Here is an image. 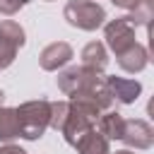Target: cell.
<instances>
[{
  "label": "cell",
  "mask_w": 154,
  "mask_h": 154,
  "mask_svg": "<svg viewBox=\"0 0 154 154\" xmlns=\"http://www.w3.org/2000/svg\"><path fill=\"white\" fill-rule=\"evenodd\" d=\"M14 113H17V123H19V137L38 140V137H43L48 120H51V101H46V99L24 101L14 108Z\"/></svg>",
  "instance_id": "6da1fadb"
},
{
  "label": "cell",
  "mask_w": 154,
  "mask_h": 154,
  "mask_svg": "<svg viewBox=\"0 0 154 154\" xmlns=\"http://www.w3.org/2000/svg\"><path fill=\"white\" fill-rule=\"evenodd\" d=\"M63 14L70 26L82 31H96L106 22V10L94 0H67Z\"/></svg>",
  "instance_id": "7a4b0ae2"
},
{
  "label": "cell",
  "mask_w": 154,
  "mask_h": 154,
  "mask_svg": "<svg viewBox=\"0 0 154 154\" xmlns=\"http://www.w3.org/2000/svg\"><path fill=\"white\" fill-rule=\"evenodd\" d=\"M101 77H103L101 72H96L87 65H72V67H67L58 75V87H60L63 94L72 96V94H79V91L94 87L96 82H101Z\"/></svg>",
  "instance_id": "3957f363"
},
{
  "label": "cell",
  "mask_w": 154,
  "mask_h": 154,
  "mask_svg": "<svg viewBox=\"0 0 154 154\" xmlns=\"http://www.w3.org/2000/svg\"><path fill=\"white\" fill-rule=\"evenodd\" d=\"M103 38H106V46L118 55L135 43V26L125 17H116L108 24H103Z\"/></svg>",
  "instance_id": "277c9868"
},
{
  "label": "cell",
  "mask_w": 154,
  "mask_h": 154,
  "mask_svg": "<svg viewBox=\"0 0 154 154\" xmlns=\"http://www.w3.org/2000/svg\"><path fill=\"white\" fill-rule=\"evenodd\" d=\"M120 140L128 144V149H149L154 144V130L147 120L132 118V120H125Z\"/></svg>",
  "instance_id": "5b68a950"
},
{
  "label": "cell",
  "mask_w": 154,
  "mask_h": 154,
  "mask_svg": "<svg viewBox=\"0 0 154 154\" xmlns=\"http://www.w3.org/2000/svg\"><path fill=\"white\" fill-rule=\"evenodd\" d=\"M103 84L111 94V99L116 103H135L137 96L142 94V84L137 79H128V77H103Z\"/></svg>",
  "instance_id": "8992f818"
},
{
  "label": "cell",
  "mask_w": 154,
  "mask_h": 154,
  "mask_svg": "<svg viewBox=\"0 0 154 154\" xmlns=\"http://www.w3.org/2000/svg\"><path fill=\"white\" fill-rule=\"evenodd\" d=\"M72 46L70 43H65V41H53V43H48L43 51H41V55H38V65L43 67V70H48V72H55V70H60V67H65L70 60H72Z\"/></svg>",
  "instance_id": "52a82bcc"
},
{
  "label": "cell",
  "mask_w": 154,
  "mask_h": 154,
  "mask_svg": "<svg viewBox=\"0 0 154 154\" xmlns=\"http://www.w3.org/2000/svg\"><path fill=\"white\" fill-rule=\"evenodd\" d=\"M118 58V65L125 70V72H142L144 67H147V63H149V51L142 46V43H132V46H128L123 53H118L116 55Z\"/></svg>",
  "instance_id": "ba28073f"
},
{
  "label": "cell",
  "mask_w": 154,
  "mask_h": 154,
  "mask_svg": "<svg viewBox=\"0 0 154 154\" xmlns=\"http://www.w3.org/2000/svg\"><path fill=\"white\" fill-rule=\"evenodd\" d=\"M123 125H125V118L118 113V111H103L99 118H96V130L111 142V140H120L123 135Z\"/></svg>",
  "instance_id": "9c48e42d"
},
{
  "label": "cell",
  "mask_w": 154,
  "mask_h": 154,
  "mask_svg": "<svg viewBox=\"0 0 154 154\" xmlns=\"http://www.w3.org/2000/svg\"><path fill=\"white\" fill-rule=\"evenodd\" d=\"M75 149H77V154H108L111 152L108 149V140L96 128H91L89 132H84L75 142Z\"/></svg>",
  "instance_id": "30bf717a"
},
{
  "label": "cell",
  "mask_w": 154,
  "mask_h": 154,
  "mask_svg": "<svg viewBox=\"0 0 154 154\" xmlns=\"http://www.w3.org/2000/svg\"><path fill=\"white\" fill-rule=\"evenodd\" d=\"M82 65L96 70V72H103L106 65H108V51L101 41H89L84 48H82Z\"/></svg>",
  "instance_id": "8fae6325"
},
{
  "label": "cell",
  "mask_w": 154,
  "mask_h": 154,
  "mask_svg": "<svg viewBox=\"0 0 154 154\" xmlns=\"http://www.w3.org/2000/svg\"><path fill=\"white\" fill-rule=\"evenodd\" d=\"M19 137L17 113L10 106H0V142H12Z\"/></svg>",
  "instance_id": "7c38bea8"
},
{
  "label": "cell",
  "mask_w": 154,
  "mask_h": 154,
  "mask_svg": "<svg viewBox=\"0 0 154 154\" xmlns=\"http://www.w3.org/2000/svg\"><path fill=\"white\" fill-rule=\"evenodd\" d=\"M0 38L7 41V43H12L17 51L26 43V34H24L22 24H17V22H12V19H2V22H0Z\"/></svg>",
  "instance_id": "4fadbf2b"
},
{
  "label": "cell",
  "mask_w": 154,
  "mask_h": 154,
  "mask_svg": "<svg viewBox=\"0 0 154 154\" xmlns=\"http://www.w3.org/2000/svg\"><path fill=\"white\" fill-rule=\"evenodd\" d=\"M152 14H154V2H152V0H140V2L130 10V14H125V19H128L132 26H149Z\"/></svg>",
  "instance_id": "5bb4252c"
},
{
  "label": "cell",
  "mask_w": 154,
  "mask_h": 154,
  "mask_svg": "<svg viewBox=\"0 0 154 154\" xmlns=\"http://www.w3.org/2000/svg\"><path fill=\"white\" fill-rule=\"evenodd\" d=\"M67 113H70V103L67 101H51V120H48V125L60 132L65 120H67Z\"/></svg>",
  "instance_id": "9a60e30c"
},
{
  "label": "cell",
  "mask_w": 154,
  "mask_h": 154,
  "mask_svg": "<svg viewBox=\"0 0 154 154\" xmlns=\"http://www.w3.org/2000/svg\"><path fill=\"white\" fill-rule=\"evenodd\" d=\"M14 58H17V48H14L12 43H7V41L0 38V70L10 67V65L14 63Z\"/></svg>",
  "instance_id": "2e32d148"
},
{
  "label": "cell",
  "mask_w": 154,
  "mask_h": 154,
  "mask_svg": "<svg viewBox=\"0 0 154 154\" xmlns=\"http://www.w3.org/2000/svg\"><path fill=\"white\" fill-rule=\"evenodd\" d=\"M29 0H0V14H17Z\"/></svg>",
  "instance_id": "e0dca14e"
},
{
  "label": "cell",
  "mask_w": 154,
  "mask_h": 154,
  "mask_svg": "<svg viewBox=\"0 0 154 154\" xmlns=\"http://www.w3.org/2000/svg\"><path fill=\"white\" fill-rule=\"evenodd\" d=\"M0 154H26V152H24L22 147H17V144H10V142H7V144H2V147H0Z\"/></svg>",
  "instance_id": "ac0fdd59"
},
{
  "label": "cell",
  "mask_w": 154,
  "mask_h": 154,
  "mask_svg": "<svg viewBox=\"0 0 154 154\" xmlns=\"http://www.w3.org/2000/svg\"><path fill=\"white\" fill-rule=\"evenodd\" d=\"M111 2H113L116 7H123V10H132V7H135L140 0H111Z\"/></svg>",
  "instance_id": "d6986e66"
},
{
  "label": "cell",
  "mask_w": 154,
  "mask_h": 154,
  "mask_svg": "<svg viewBox=\"0 0 154 154\" xmlns=\"http://www.w3.org/2000/svg\"><path fill=\"white\" fill-rule=\"evenodd\" d=\"M108 154H135L132 149H118V152H108Z\"/></svg>",
  "instance_id": "ffe728a7"
},
{
  "label": "cell",
  "mask_w": 154,
  "mask_h": 154,
  "mask_svg": "<svg viewBox=\"0 0 154 154\" xmlns=\"http://www.w3.org/2000/svg\"><path fill=\"white\" fill-rule=\"evenodd\" d=\"M0 99H2V91H0Z\"/></svg>",
  "instance_id": "44dd1931"
},
{
  "label": "cell",
  "mask_w": 154,
  "mask_h": 154,
  "mask_svg": "<svg viewBox=\"0 0 154 154\" xmlns=\"http://www.w3.org/2000/svg\"><path fill=\"white\" fill-rule=\"evenodd\" d=\"M46 2H51V0H46Z\"/></svg>",
  "instance_id": "7402d4cb"
}]
</instances>
